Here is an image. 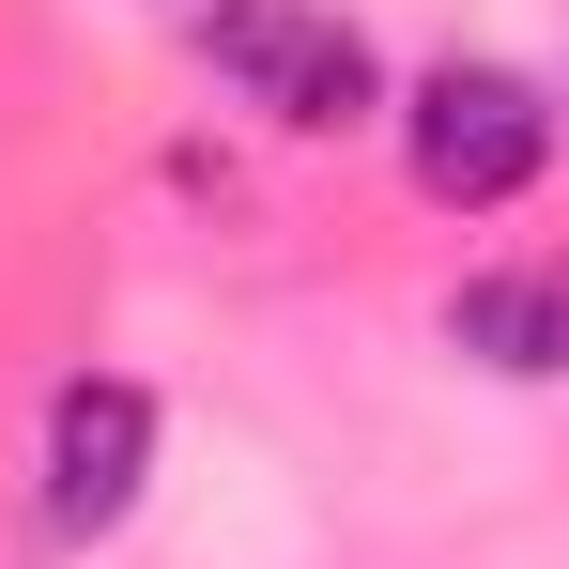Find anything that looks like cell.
Here are the masks:
<instances>
[{"label": "cell", "mask_w": 569, "mask_h": 569, "mask_svg": "<svg viewBox=\"0 0 569 569\" xmlns=\"http://www.w3.org/2000/svg\"><path fill=\"white\" fill-rule=\"evenodd\" d=\"M186 31H200V62L231 78V108H262L278 139H355V123H385V47L339 0H200Z\"/></svg>", "instance_id": "1"}, {"label": "cell", "mask_w": 569, "mask_h": 569, "mask_svg": "<svg viewBox=\"0 0 569 569\" xmlns=\"http://www.w3.org/2000/svg\"><path fill=\"white\" fill-rule=\"evenodd\" d=\"M385 123H400V186L431 216H508L555 170V93L523 62H431L416 93H385Z\"/></svg>", "instance_id": "2"}, {"label": "cell", "mask_w": 569, "mask_h": 569, "mask_svg": "<svg viewBox=\"0 0 569 569\" xmlns=\"http://www.w3.org/2000/svg\"><path fill=\"white\" fill-rule=\"evenodd\" d=\"M139 492H154V385L78 370L47 400V539H108Z\"/></svg>", "instance_id": "3"}, {"label": "cell", "mask_w": 569, "mask_h": 569, "mask_svg": "<svg viewBox=\"0 0 569 569\" xmlns=\"http://www.w3.org/2000/svg\"><path fill=\"white\" fill-rule=\"evenodd\" d=\"M447 355H477V370H508V385H569V247L462 278L447 292Z\"/></svg>", "instance_id": "4"}]
</instances>
